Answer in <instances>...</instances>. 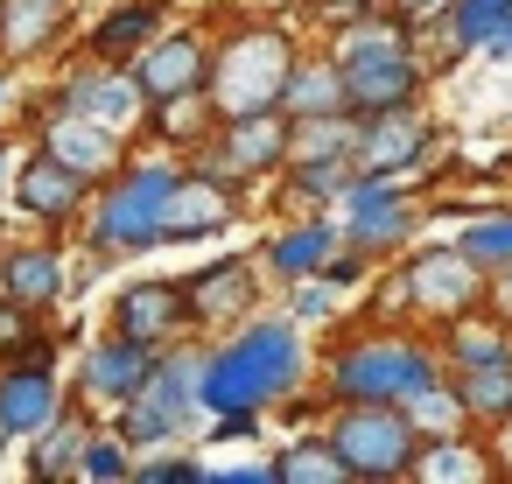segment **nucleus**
Instances as JSON below:
<instances>
[{
  "label": "nucleus",
  "mask_w": 512,
  "mask_h": 484,
  "mask_svg": "<svg viewBox=\"0 0 512 484\" xmlns=\"http://www.w3.org/2000/svg\"><path fill=\"white\" fill-rule=\"evenodd\" d=\"M309 372H316L309 323H295L288 309H260L204 344V414H239V407L281 414L309 386Z\"/></svg>",
  "instance_id": "1"
},
{
  "label": "nucleus",
  "mask_w": 512,
  "mask_h": 484,
  "mask_svg": "<svg viewBox=\"0 0 512 484\" xmlns=\"http://www.w3.org/2000/svg\"><path fill=\"white\" fill-rule=\"evenodd\" d=\"M176 183H183V155H176V148L134 155L120 176H106V183L92 190V211L78 218L92 267L141 260V253L169 246V197H176Z\"/></svg>",
  "instance_id": "2"
},
{
  "label": "nucleus",
  "mask_w": 512,
  "mask_h": 484,
  "mask_svg": "<svg viewBox=\"0 0 512 484\" xmlns=\"http://www.w3.org/2000/svg\"><path fill=\"white\" fill-rule=\"evenodd\" d=\"M414 22L400 8H379L351 29H330V57L344 64V92L351 113H393V106H421L428 64L414 57Z\"/></svg>",
  "instance_id": "3"
},
{
  "label": "nucleus",
  "mask_w": 512,
  "mask_h": 484,
  "mask_svg": "<svg viewBox=\"0 0 512 484\" xmlns=\"http://www.w3.org/2000/svg\"><path fill=\"white\" fill-rule=\"evenodd\" d=\"M442 379V351L407 330H358L323 358V407L351 400H407Z\"/></svg>",
  "instance_id": "4"
},
{
  "label": "nucleus",
  "mask_w": 512,
  "mask_h": 484,
  "mask_svg": "<svg viewBox=\"0 0 512 484\" xmlns=\"http://www.w3.org/2000/svg\"><path fill=\"white\" fill-rule=\"evenodd\" d=\"M295 57H302V43H295L288 22H232L211 43V85H204V99L218 106V120L225 113H267V106H281Z\"/></svg>",
  "instance_id": "5"
},
{
  "label": "nucleus",
  "mask_w": 512,
  "mask_h": 484,
  "mask_svg": "<svg viewBox=\"0 0 512 484\" xmlns=\"http://www.w3.org/2000/svg\"><path fill=\"white\" fill-rule=\"evenodd\" d=\"M204 344H169L162 351V365H155V379L127 400V407H113V428L148 456V449H176V442H197L204 435Z\"/></svg>",
  "instance_id": "6"
},
{
  "label": "nucleus",
  "mask_w": 512,
  "mask_h": 484,
  "mask_svg": "<svg viewBox=\"0 0 512 484\" xmlns=\"http://www.w3.org/2000/svg\"><path fill=\"white\" fill-rule=\"evenodd\" d=\"M323 435L337 442V456L351 463L358 484H400L421 463V428L407 421L400 400H351V407H323Z\"/></svg>",
  "instance_id": "7"
},
{
  "label": "nucleus",
  "mask_w": 512,
  "mask_h": 484,
  "mask_svg": "<svg viewBox=\"0 0 512 484\" xmlns=\"http://www.w3.org/2000/svg\"><path fill=\"white\" fill-rule=\"evenodd\" d=\"M190 155L211 162V169H225V176H239L246 190H274V176L295 162V120L281 106H267V113H225Z\"/></svg>",
  "instance_id": "8"
},
{
  "label": "nucleus",
  "mask_w": 512,
  "mask_h": 484,
  "mask_svg": "<svg viewBox=\"0 0 512 484\" xmlns=\"http://www.w3.org/2000/svg\"><path fill=\"white\" fill-rule=\"evenodd\" d=\"M22 127H29V141H43L50 155H64V162H71V169H85L92 183H106V176H120V169L134 162V141H127L120 127H106V120H92V113L64 106L57 92H36Z\"/></svg>",
  "instance_id": "9"
},
{
  "label": "nucleus",
  "mask_w": 512,
  "mask_h": 484,
  "mask_svg": "<svg viewBox=\"0 0 512 484\" xmlns=\"http://www.w3.org/2000/svg\"><path fill=\"white\" fill-rule=\"evenodd\" d=\"M400 302L414 309V316H428V323H456V316H470L477 302H491V274L463 253V246H421L407 267H400Z\"/></svg>",
  "instance_id": "10"
},
{
  "label": "nucleus",
  "mask_w": 512,
  "mask_h": 484,
  "mask_svg": "<svg viewBox=\"0 0 512 484\" xmlns=\"http://www.w3.org/2000/svg\"><path fill=\"white\" fill-rule=\"evenodd\" d=\"M183 288H190L197 337H225V330H239L246 316L267 309V267H260V246H253V253H211L197 274H183Z\"/></svg>",
  "instance_id": "11"
},
{
  "label": "nucleus",
  "mask_w": 512,
  "mask_h": 484,
  "mask_svg": "<svg viewBox=\"0 0 512 484\" xmlns=\"http://www.w3.org/2000/svg\"><path fill=\"white\" fill-rule=\"evenodd\" d=\"M155 365H162V351L155 344H141V337H127V330H99L85 351H78V372H71V400L78 407H92V414H113V407H127L148 379H155Z\"/></svg>",
  "instance_id": "12"
},
{
  "label": "nucleus",
  "mask_w": 512,
  "mask_h": 484,
  "mask_svg": "<svg viewBox=\"0 0 512 484\" xmlns=\"http://www.w3.org/2000/svg\"><path fill=\"white\" fill-rule=\"evenodd\" d=\"M50 92H57L64 106L92 113V120L120 127L127 141H141V134H148V120H155V106H148V92H141L134 64H113V57H78Z\"/></svg>",
  "instance_id": "13"
},
{
  "label": "nucleus",
  "mask_w": 512,
  "mask_h": 484,
  "mask_svg": "<svg viewBox=\"0 0 512 484\" xmlns=\"http://www.w3.org/2000/svg\"><path fill=\"white\" fill-rule=\"evenodd\" d=\"M337 218H344V246L372 253V260L400 253V246H407V232L421 225V211L407 204V176H372V169H358V176H351V190H344Z\"/></svg>",
  "instance_id": "14"
},
{
  "label": "nucleus",
  "mask_w": 512,
  "mask_h": 484,
  "mask_svg": "<svg viewBox=\"0 0 512 484\" xmlns=\"http://www.w3.org/2000/svg\"><path fill=\"white\" fill-rule=\"evenodd\" d=\"M246 204H253V190H246L239 176H225V169L183 155V183H176V197H169V246H197V239L232 232V225L246 218Z\"/></svg>",
  "instance_id": "15"
},
{
  "label": "nucleus",
  "mask_w": 512,
  "mask_h": 484,
  "mask_svg": "<svg viewBox=\"0 0 512 484\" xmlns=\"http://www.w3.org/2000/svg\"><path fill=\"white\" fill-rule=\"evenodd\" d=\"M92 176L85 169H71L64 155H50L43 141H29V155L15 162V211L29 218V225H43V232H64V225H78L85 211H92Z\"/></svg>",
  "instance_id": "16"
},
{
  "label": "nucleus",
  "mask_w": 512,
  "mask_h": 484,
  "mask_svg": "<svg viewBox=\"0 0 512 484\" xmlns=\"http://www.w3.org/2000/svg\"><path fill=\"white\" fill-rule=\"evenodd\" d=\"M64 407H71V379L57 372V351L0 358V435H8V442L43 435Z\"/></svg>",
  "instance_id": "17"
},
{
  "label": "nucleus",
  "mask_w": 512,
  "mask_h": 484,
  "mask_svg": "<svg viewBox=\"0 0 512 484\" xmlns=\"http://www.w3.org/2000/svg\"><path fill=\"white\" fill-rule=\"evenodd\" d=\"M211 43H218V36H204L197 22H169V29H162V36L134 57V78H141L148 106L197 99V92L211 85Z\"/></svg>",
  "instance_id": "18"
},
{
  "label": "nucleus",
  "mask_w": 512,
  "mask_h": 484,
  "mask_svg": "<svg viewBox=\"0 0 512 484\" xmlns=\"http://www.w3.org/2000/svg\"><path fill=\"white\" fill-rule=\"evenodd\" d=\"M106 323H113V330H127V337H141V344H155V351H169V344L197 337L190 288H183V281H162V274H155V281H127V288H113Z\"/></svg>",
  "instance_id": "19"
},
{
  "label": "nucleus",
  "mask_w": 512,
  "mask_h": 484,
  "mask_svg": "<svg viewBox=\"0 0 512 484\" xmlns=\"http://www.w3.org/2000/svg\"><path fill=\"white\" fill-rule=\"evenodd\" d=\"M337 253H344V218H337V211H295L288 225H274V232L260 239V267H267L274 288L323 274Z\"/></svg>",
  "instance_id": "20"
},
{
  "label": "nucleus",
  "mask_w": 512,
  "mask_h": 484,
  "mask_svg": "<svg viewBox=\"0 0 512 484\" xmlns=\"http://www.w3.org/2000/svg\"><path fill=\"white\" fill-rule=\"evenodd\" d=\"M435 148V127L421 120V106H393V113H358V169L372 176H407L421 169Z\"/></svg>",
  "instance_id": "21"
},
{
  "label": "nucleus",
  "mask_w": 512,
  "mask_h": 484,
  "mask_svg": "<svg viewBox=\"0 0 512 484\" xmlns=\"http://www.w3.org/2000/svg\"><path fill=\"white\" fill-rule=\"evenodd\" d=\"M71 288V260L64 246L43 232V239H15V246H0V295H15L29 309H57Z\"/></svg>",
  "instance_id": "22"
},
{
  "label": "nucleus",
  "mask_w": 512,
  "mask_h": 484,
  "mask_svg": "<svg viewBox=\"0 0 512 484\" xmlns=\"http://www.w3.org/2000/svg\"><path fill=\"white\" fill-rule=\"evenodd\" d=\"M71 22H78V0H0V57L36 64L71 36Z\"/></svg>",
  "instance_id": "23"
},
{
  "label": "nucleus",
  "mask_w": 512,
  "mask_h": 484,
  "mask_svg": "<svg viewBox=\"0 0 512 484\" xmlns=\"http://www.w3.org/2000/svg\"><path fill=\"white\" fill-rule=\"evenodd\" d=\"M162 29H169V0H113V8L85 29V57L134 64V57H141Z\"/></svg>",
  "instance_id": "24"
},
{
  "label": "nucleus",
  "mask_w": 512,
  "mask_h": 484,
  "mask_svg": "<svg viewBox=\"0 0 512 484\" xmlns=\"http://www.w3.org/2000/svg\"><path fill=\"white\" fill-rule=\"evenodd\" d=\"M351 176H358V162H344V155H295L281 176H274V204L295 218V211H337L344 204V190H351Z\"/></svg>",
  "instance_id": "25"
},
{
  "label": "nucleus",
  "mask_w": 512,
  "mask_h": 484,
  "mask_svg": "<svg viewBox=\"0 0 512 484\" xmlns=\"http://www.w3.org/2000/svg\"><path fill=\"white\" fill-rule=\"evenodd\" d=\"M281 113L288 120H323V113H351V92H344V64L323 50H302L295 71H288V92H281Z\"/></svg>",
  "instance_id": "26"
},
{
  "label": "nucleus",
  "mask_w": 512,
  "mask_h": 484,
  "mask_svg": "<svg viewBox=\"0 0 512 484\" xmlns=\"http://www.w3.org/2000/svg\"><path fill=\"white\" fill-rule=\"evenodd\" d=\"M85 442H92V407H78V400H71L43 435H29V442H22V449H29V463H22V470H29L36 484H64V477H78Z\"/></svg>",
  "instance_id": "27"
},
{
  "label": "nucleus",
  "mask_w": 512,
  "mask_h": 484,
  "mask_svg": "<svg viewBox=\"0 0 512 484\" xmlns=\"http://www.w3.org/2000/svg\"><path fill=\"white\" fill-rule=\"evenodd\" d=\"M274 477L281 484H358L351 477V463L337 456V442L316 428V435H295V442H281L274 449Z\"/></svg>",
  "instance_id": "28"
},
{
  "label": "nucleus",
  "mask_w": 512,
  "mask_h": 484,
  "mask_svg": "<svg viewBox=\"0 0 512 484\" xmlns=\"http://www.w3.org/2000/svg\"><path fill=\"white\" fill-rule=\"evenodd\" d=\"M498 358H512V323H498V316H491V323H477V309L449 323V344H442V365H449V372L498 365Z\"/></svg>",
  "instance_id": "29"
},
{
  "label": "nucleus",
  "mask_w": 512,
  "mask_h": 484,
  "mask_svg": "<svg viewBox=\"0 0 512 484\" xmlns=\"http://www.w3.org/2000/svg\"><path fill=\"white\" fill-rule=\"evenodd\" d=\"M505 29H512V0H449L442 8L449 50H491Z\"/></svg>",
  "instance_id": "30"
},
{
  "label": "nucleus",
  "mask_w": 512,
  "mask_h": 484,
  "mask_svg": "<svg viewBox=\"0 0 512 484\" xmlns=\"http://www.w3.org/2000/svg\"><path fill=\"white\" fill-rule=\"evenodd\" d=\"M400 407H407V421L421 428V442H442V435H463V428H470V407H463V393H456V379H449V372H442L435 386L407 393Z\"/></svg>",
  "instance_id": "31"
},
{
  "label": "nucleus",
  "mask_w": 512,
  "mask_h": 484,
  "mask_svg": "<svg viewBox=\"0 0 512 484\" xmlns=\"http://www.w3.org/2000/svg\"><path fill=\"white\" fill-rule=\"evenodd\" d=\"M456 379V393H463V407H470V421H512V358H498V365H470V372H449Z\"/></svg>",
  "instance_id": "32"
},
{
  "label": "nucleus",
  "mask_w": 512,
  "mask_h": 484,
  "mask_svg": "<svg viewBox=\"0 0 512 484\" xmlns=\"http://www.w3.org/2000/svg\"><path fill=\"white\" fill-rule=\"evenodd\" d=\"M218 127V106L197 92V99H169V106H155V120H148V134L162 141V148H176V155H190L204 134Z\"/></svg>",
  "instance_id": "33"
},
{
  "label": "nucleus",
  "mask_w": 512,
  "mask_h": 484,
  "mask_svg": "<svg viewBox=\"0 0 512 484\" xmlns=\"http://www.w3.org/2000/svg\"><path fill=\"white\" fill-rule=\"evenodd\" d=\"M134 442L120 428H92L85 456H78V484H134Z\"/></svg>",
  "instance_id": "34"
},
{
  "label": "nucleus",
  "mask_w": 512,
  "mask_h": 484,
  "mask_svg": "<svg viewBox=\"0 0 512 484\" xmlns=\"http://www.w3.org/2000/svg\"><path fill=\"white\" fill-rule=\"evenodd\" d=\"M29 351H57L50 344V309H29L15 295H0V358H29Z\"/></svg>",
  "instance_id": "35"
},
{
  "label": "nucleus",
  "mask_w": 512,
  "mask_h": 484,
  "mask_svg": "<svg viewBox=\"0 0 512 484\" xmlns=\"http://www.w3.org/2000/svg\"><path fill=\"white\" fill-rule=\"evenodd\" d=\"M484 274H505L512 267V211H491V218H470L463 225V239H456Z\"/></svg>",
  "instance_id": "36"
},
{
  "label": "nucleus",
  "mask_w": 512,
  "mask_h": 484,
  "mask_svg": "<svg viewBox=\"0 0 512 484\" xmlns=\"http://www.w3.org/2000/svg\"><path fill=\"white\" fill-rule=\"evenodd\" d=\"M295 155H358V113H323V120H295Z\"/></svg>",
  "instance_id": "37"
},
{
  "label": "nucleus",
  "mask_w": 512,
  "mask_h": 484,
  "mask_svg": "<svg viewBox=\"0 0 512 484\" xmlns=\"http://www.w3.org/2000/svg\"><path fill=\"white\" fill-rule=\"evenodd\" d=\"M211 470H218V463L183 456V442H176V449H148V456H134V484H211Z\"/></svg>",
  "instance_id": "38"
},
{
  "label": "nucleus",
  "mask_w": 512,
  "mask_h": 484,
  "mask_svg": "<svg viewBox=\"0 0 512 484\" xmlns=\"http://www.w3.org/2000/svg\"><path fill=\"white\" fill-rule=\"evenodd\" d=\"M337 295H344V288H330L323 274H309V281H288V288H281V309H288L295 323H309V330H316V323H330V316H337Z\"/></svg>",
  "instance_id": "39"
},
{
  "label": "nucleus",
  "mask_w": 512,
  "mask_h": 484,
  "mask_svg": "<svg viewBox=\"0 0 512 484\" xmlns=\"http://www.w3.org/2000/svg\"><path fill=\"white\" fill-rule=\"evenodd\" d=\"M204 435H211V449H232V442H260V435H267V414H260V407H239V414H211V421H204Z\"/></svg>",
  "instance_id": "40"
},
{
  "label": "nucleus",
  "mask_w": 512,
  "mask_h": 484,
  "mask_svg": "<svg viewBox=\"0 0 512 484\" xmlns=\"http://www.w3.org/2000/svg\"><path fill=\"white\" fill-rule=\"evenodd\" d=\"M302 8H309V22H323V29H351V22L379 15V0H302Z\"/></svg>",
  "instance_id": "41"
},
{
  "label": "nucleus",
  "mask_w": 512,
  "mask_h": 484,
  "mask_svg": "<svg viewBox=\"0 0 512 484\" xmlns=\"http://www.w3.org/2000/svg\"><path fill=\"white\" fill-rule=\"evenodd\" d=\"M211 484H281V477H274V456H267V463H218Z\"/></svg>",
  "instance_id": "42"
},
{
  "label": "nucleus",
  "mask_w": 512,
  "mask_h": 484,
  "mask_svg": "<svg viewBox=\"0 0 512 484\" xmlns=\"http://www.w3.org/2000/svg\"><path fill=\"white\" fill-rule=\"evenodd\" d=\"M491 316H498V323H512V267H505V274H491Z\"/></svg>",
  "instance_id": "43"
},
{
  "label": "nucleus",
  "mask_w": 512,
  "mask_h": 484,
  "mask_svg": "<svg viewBox=\"0 0 512 484\" xmlns=\"http://www.w3.org/2000/svg\"><path fill=\"white\" fill-rule=\"evenodd\" d=\"M15 148H8V134H0V204H15Z\"/></svg>",
  "instance_id": "44"
},
{
  "label": "nucleus",
  "mask_w": 512,
  "mask_h": 484,
  "mask_svg": "<svg viewBox=\"0 0 512 484\" xmlns=\"http://www.w3.org/2000/svg\"><path fill=\"white\" fill-rule=\"evenodd\" d=\"M15 78H22V64L0 57V127H8V113H15Z\"/></svg>",
  "instance_id": "45"
},
{
  "label": "nucleus",
  "mask_w": 512,
  "mask_h": 484,
  "mask_svg": "<svg viewBox=\"0 0 512 484\" xmlns=\"http://www.w3.org/2000/svg\"><path fill=\"white\" fill-rule=\"evenodd\" d=\"M393 8H400L407 22H421V15H442V8H449V0H393Z\"/></svg>",
  "instance_id": "46"
},
{
  "label": "nucleus",
  "mask_w": 512,
  "mask_h": 484,
  "mask_svg": "<svg viewBox=\"0 0 512 484\" xmlns=\"http://www.w3.org/2000/svg\"><path fill=\"white\" fill-rule=\"evenodd\" d=\"M491 456H498V463L512 470V421H498V442H491Z\"/></svg>",
  "instance_id": "47"
},
{
  "label": "nucleus",
  "mask_w": 512,
  "mask_h": 484,
  "mask_svg": "<svg viewBox=\"0 0 512 484\" xmlns=\"http://www.w3.org/2000/svg\"><path fill=\"white\" fill-rule=\"evenodd\" d=\"M0 456H8V435H0Z\"/></svg>",
  "instance_id": "48"
}]
</instances>
